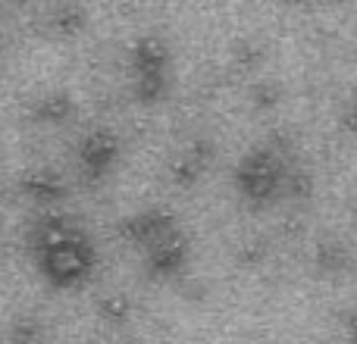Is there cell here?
I'll return each instance as SVG.
<instances>
[{
	"label": "cell",
	"mask_w": 357,
	"mask_h": 344,
	"mask_svg": "<svg viewBox=\"0 0 357 344\" xmlns=\"http://www.w3.org/2000/svg\"><path fill=\"white\" fill-rule=\"evenodd\" d=\"M38 257H41L47 279L60 288L79 285L94 269V247L88 244V238L79 228L60 219H50L47 226H41Z\"/></svg>",
	"instance_id": "obj_1"
},
{
	"label": "cell",
	"mask_w": 357,
	"mask_h": 344,
	"mask_svg": "<svg viewBox=\"0 0 357 344\" xmlns=\"http://www.w3.org/2000/svg\"><path fill=\"white\" fill-rule=\"evenodd\" d=\"M279 163L273 160L270 154H248V160L241 163V169H238V185H241V191H245L248 197H270L273 191H276V185H279Z\"/></svg>",
	"instance_id": "obj_2"
},
{
	"label": "cell",
	"mask_w": 357,
	"mask_h": 344,
	"mask_svg": "<svg viewBox=\"0 0 357 344\" xmlns=\"http://www.w3.org/2000/svg\"><path fill=\"white\" fill-rule=\"evenodd\" d=\"M79 157H82V163L94 172V175H100V172L110 166L113 157H116V141H113L107 132H94V135H88V141L82 144Z\"/></svg>",
	"instance_id": "obj_3"
}]
</instances>
